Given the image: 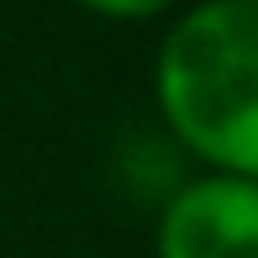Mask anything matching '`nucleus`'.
<instances>
[{
    "mask_svg": "<svg viewBox=\"0 0 258 258\" xmlns=\"http://www.w3.org/2000/svg\"><path fill=\"white\" fill-rule=\"evenodd\" d=\"M163 132L206 174L258 179V0H201L158 42Z\"/></svg>",
    "mask_w": 258,
    "mask_h": 258,
    "instance_id": "1",
    "label": "nucleus"
},
{
    "mask_svg": "<svg viewBox=\"0 0 258 258\" xmlns=\"http://www.w3.org/2000/svg\"><path fill=\"white\" fill-rule=\"evenodd\" d=\"M153 258H258V179H179L158 206Z\"/></svg>",
    "mask_w": 258,
    "mask_h": 258,
    "instance_id": "2",
    "label": "nucleus"
},
{
    "mask_svg": "<svg viewBox=\"0 0 258 258\" xmlns=\"http://www.w3.org/2000/svg\"><path fill=\"white\" fill-rule=\"evenodd\" d=\"M74 6L95 11V16H105V21H148V16L174 11L179 0H74Z\"/></svg>",
    "mask_w": 258,
    "mask_h": 258,
    "instance_id": "3",
    "label": "nucleus"
}]
</instances>
